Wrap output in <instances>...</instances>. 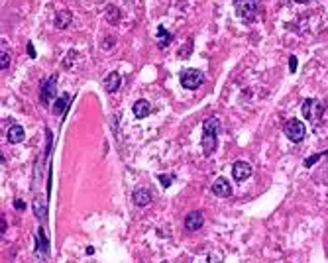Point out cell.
Segmentation results:
<instances>
[{
    "label": "cell",
    "instance_id": "6da1fadb",
    "mask_svg": "<svg viewBox=\"0 0 328 263\" xmlns=\"http://www.w3.org/2000/svg\"><path fill=\"white\" fill-rule=\"evenodd\" d=\"M203 153L205 157H211L216 149V140H218V132H220V122L218 118H209L203 124Z\"/></svg>",
    "mask_w": 328,
    "mask_h": 263
},
{
    "label": "cell",
    "instance_id": "7a4b0ae2",
    "mask_svg": "<svg viewBox=\"0 0 328 263\" xmlns=\"http://www.w3.org/2000/svg\"><path fill=\"white\" fill-rule=\"evenodd\" d=\"M234 6H236V14L242 20L252 22V20H256V16L259 14L261 0H234Z\"/></svg>",
    "mask_w": 328,
    "mask_h": 263
},
{
    "label": "cell",
    "instance_id": "3957f363",
    "mask_svg": "<svg viewBox=\"0 0 328 263\" xmlns=\"http://www.w3.org/2000/svg\"><path fill=\"white\" fill-rule=\"evenodd\" d=\"M283 132H285L287 140H291L293 144H299V142L305 140L306 126L301 122V120H289V122L285 124V128H283Z\"/></svg>",
    "mask_w": 328,
    "mask_h": 263
},
{
    "label": "cell",
    "instance_id": "277c9868",
    "mask_svg": "<svg viewBox=\"0 0 328 263\" xmlns=\"http://www.w3.org/2000/svg\"><path fill=\"white\" fill-rule=\"evenodd\" d=\"M301 112H303V116L306 120L314 122V120H318L324 114V104L320 100H316V98H306L303 102V106H301Z\"/></svg>",
    "mask_w": 328,
    "mask_h": 263
},
{
    "label": "cell",
    "instance_id": "5b68a950",
    "mask_svg": "<svg viewBox=\"0 0 328 263\" xmlns=\"http://www.w3.org/2000/svg\"><path fill=\"white\" fill-rule=\"evenodd\" d=\"M203 83H205V75H203V71H199V69H185V71L181 73V85L187 91L199 89Z\"/></svg>",
    "mask_w": 328,
    "mask_h": 263
},
{
    "label": "cell",
    "instance_id": "8992f818",
    "mask_svg": "<svg viewBox=\"0 0 328 263\" xmlns=\"http://www.w3.org/2000/svg\"><path fill=\"white\" fill-rule=\"evenodd\" d=\"M55 93H57V85H55V77L51 79H46L40 87V98H42V104H49L53 98H55Z\"/></svg>",
    "mask_w": 328,
    "mask_h": 263
},
{
    "label": "cell",
    "instance_id": "52a82bcc",
    "mask_svg": "<svg viewBox=\"0 0 328 263\" xmlns=\"http://www.w3.org/2000/svg\"><path fill=\"white\" fill-rule=\"evenodd\" d=\"M212 194H216V196H220V198H228L230 194H232V185L228 183V179H224V177H218L214 183H212Z\"/></svg>",
    "mask_w": 328,
    "mask_h": 263
},
{
    "label": "cell",
    "instance_id": "ba28073f",
    "mask_svg": "<svg viewBox=\"0 0 328 263\" xmlns=\"http://www.w3.org/2000/svg\"><path fill=\"white\" fill-rule=\"evenodd\" d=\"M205 224V216L201 210H193V212H189L185 216V228H187V232H197V230H201V226Z\"/></svg>",
    "mask_w": 328,
    "mask_h": 263
},
{
    "label": "cell",
    "instance_id": "9c48e42d",
    "mask_svg": "<svg viewBox=\"0 0 328 263\" xmlns=\"http://www.w3.org/2000/svg\"><path fill=\"white\" fill-rule=\"evenodd\" d=\"M250 175H252V165L248 161H236L234 167H232V177H234L238 183L250 179Z\"/></svg>",
    "mask_w": 328,
    "mask_h": 263
},
{
    "label": "cell",
    "instance_id": "30bf717a",
    "mask_svg": "<svg viewBox=\"0 0 328 263\" xmlns=\"http://www.w3.org/2000/svg\"><path fill=\"white\" fill-rule=\"evenodd\" d=\"M120 83H122V77H120V73L118 71H112L108 73V77L104 79V89H106V93H116L118 89H120Z\"/></svg>",
    "mask_w": 328,
    "mask_h": 263
},
{
    "label": "cell",
    "instance_id": "8fae6325",
    "mask_svg": "<svg viewBox=\"0 0 328 263\" xmlns=\"http://www.w3.org/2000/svg\"><path fill=\"white\" fill-rule=\"evenodd\" d=\"M71 22H73V14H71L69 10H59V12L55 14V28H57V30L69 28Z\"/></svg>",
    "mask_w": 328,
    "mask_h": 263
},
{
    "label": "cell",
    "instance_id": "7c38bea8",
    "mask_svg": "<svg viewBox=\"0 0 328 263\" xmlns=\"http://www.w3.org/2000/svg\"><path fill=\"white\" fill-rule=\"evenodd\" d=\"M132 198H134V202L138 206H147L151 202V191L149 189H136L134 194H132Z\"/></svg>",
    "mask_w": 328,
    "mask_h": 263
},
{
    "label": "cell",
    "instance_id": "4fadbf2b",
    "mask_svg": "<svg viewBox=\"0 0 328 263\" xmlns=\"http://www.w3.org/2000/svg\"><path fill=\"white\" fill-rule=\"evenodd\" d=\"M6 138L10 144H20L26 138V132H24L22 126H10V130L6 132Z\"/></svg>",
    "mask_w": 328,
    "mask_h": 263
},
{
    "label": "cell",
    "instance_id": "5bb4252c",
    "mask_svg": "<svg viewBox=\"0 0 328 263\" xmlns=\"http://www.w3.org/2000/svg\"><path fill=\"white\" fill-rule=\"evenodd\" d=\"M132 110H134V116L136 118H145L151 112V106H149L147 100H136L134 106H132Z\"/></svg>",
    "mask_w": 328,
    "mask_h": 263
},
{
    "label": "cell",
    "instance_id": "9a60e30c",
    "mask_svg": "<svg viewBox=\"0 0 328 263\" xmlns=\"http://www.w3.org/2000/svg\"><path fill=\"white\" fill-rule=\"evenodd\" d=\"M157 38H159V48H167V46L171 44V40H173V36L165 30L163 26L157 28Z\"/></svg>",
    "mask_w": 328,
    "mask_h": 263
},
{
    "label": "cell",
    "instance_id": "2e32d148",
    "mask_svg": "<svg viewBox=\"0 0 328 263\" xmlns=\"http://www.w3.org/2000/svg\"><path fill=\"white\" fill-rule=\"evenodd\" d=\"M67 104H69V96L67 95L59 96V98L55 100V104H53V112H55V114H61V112L65 110Z\"/></svg>",
    "mask_w": 328,
    "mask_h": 263
},
{
    "label": "cell",
    "instance_id": "e0dca14e",
    "mask_svg": "<svg viewBox=\"0 0 328 263\" xmlns=\"http://www.w3.org/2000/svg\"><path fill=\"white\" fill-rule=\"evenodd\" d=\"M10 65V53L6 49H2V55H0V69H8Z\"/></svg>",
    "mask_w": 328,
    "mask_h": 263
},
{
    "label": "cell",
    "instance_id": "ac0fdd59",
    "mask_svg": "<svg viewBox=\"0 0 328 263\" xmlns=\"http://www.w3.org/2000/svg\"><path fill=\"white\" fill-rule=\"evenodd\" d=\"M118 18H120V12H118L114 6H110L108 8V20H110V24H116Z\"/></svg>",
    "mask_w": 328,
    "mask_h": 263
},
{
    "label": "cell",
    "instance_id": "d6986e66",
    "mask_svg": "<svg viewBox=\"0 0 328 263\" xmlns=\"http://www.w3.org/2000/svg\"><path fill=\"white\" fill-rule=\"evenodd\" d=\"M322 155H324V153H314V155L306 157V159H305V167H312V165H314V161H318Z\"/></svg>",
    "mask_w": 328,
    "mask_h": 263
},
{
    "label": "cell",
    "instance_id": "ffe728a7",
    "mask_svg": "<svg viewBox=\"0 0 328 263\" xmlns=\"http://www.w3.org/2000/svg\"><path fill=\"white\" fill-rule=\"evenodd\" d=\"M171 179H173L171 175H159V183L163 185L165 189H169V187H171Z\"/></svg>",
    "mask_w": 328,
    "mask_h": 263
},
{
    "label": "cell",
    "instance_id": "44dd1931",
    "mask_svg": "<svg viewBox=\"0 0 328 263\" xmlns=\"http://www.w3.org/2000/svg\"><path fill=\"white\" fill-rule=\"evenodd\" d=\"M289 71H291V73L297 71V57H295V55H291V57H289Z\"/></svg>",
    "mask_w": 328,
    "mask_h": 263
},
{
    "label": "cell",
    "instance_id": "7402d4cb",
    "mask_svg": "<svg viewBox=\"0 0 328 263\" xmlns=\"http://www.w3.org/2000/svg\"><path fill=\"white\" fill-rule=\"evenodd\" d=\"M28 53H30V57H36V51H34V46H32V42L28 44Z\"/></svg>",
    "mask_w": 328,
    "mask_h": 263
},
{
    "label": "cell",
    "instance_id": "603a6c76",
    "mask_svg": "<svg viewBox=\"0 0 328 263\" xmlns=\"http://www.w3.org/2000/svg\"><path fill=\"white\" fill-rule=\"evenodd\" d=\"M0 226H2V228H0V232H2V236H4V232H6V220H4V218L0 220Z\"/></svg>",
    "mask_w": 328,
    "mask_h": 263
},
{
    "label": "cell",
    "instance_id": "cb8c5ba5",
    "mask_svg": "<svg viewBox=\"0 0 328 263\" xmlns=\"http://www.w3.org/2000/svg\"><path fill=\"white\" fill-rule=\"evenodd\" d=\"M14 206H16V208H24L26 204H24L22 200H14Z\"/></svg>",
    "mask_w": 328,
    "mask_h": 263
},
{
    "label": "cell",
    "instance_id": "d4e9b609",
    "mask_svg": "<svg viewBox=\"0 0 328 263\" xmlns=\"http://www.w3.org/2000/svg\"><path fill=\"white\" fill-rule=\"evenodd\" d=\"M297 4H306V2H310V0H295Z\"/></svg>",
    "mask_w": 328,
    "mask_h": 263
},
{
    "label": "cell",
    "instance_id": "484cf974",
    "mask_svg": "<svg viewBox=\"0 0 328 263\" xmlns=\"http://www.w3.org/2000/svg\"><path fill=\"white\" fill-rule=\"evenodd\" d=\"M165 263H167V261H165Z\"/></svg>",
    "mask_w": 328,
    "mask_h": 263
}]
</instances>
